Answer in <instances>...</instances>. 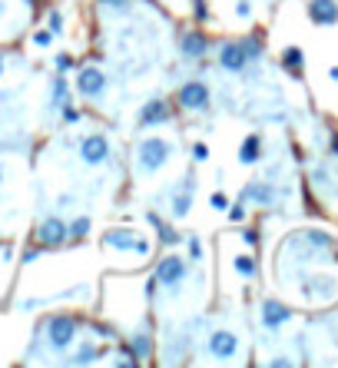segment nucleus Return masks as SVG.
I'll list each match as a JSON object with an SVG mask.
<instances>
[{"mask_svg": "<svg viewBox=\"0 0 338 368\" xmlns=\"http://www.w3.org/2000/svg\"><path fill=\"white\" fill-rule=\"evenodd\" d=\"M100 246L107 252H113V256H133L136 262H146L149 256H153V243H149V236H143L139 229H133V226H110V229H103V236H100Z\"/></svg>", "mask_w": 338, "mask_h": 368, "instance_id": "nucleus-2", "label": "nucleus"}, {"mask_svg": "<svg viewBox=\"0 0 338 368\" xmlns=\"http://www.w3.org/2000/svg\"><path fill=\"white\" fill-rule=\"evenodd\" d=\"M110 362H113L116 368H136V365H143V362L136 359V355H133V349H130V345H126L123 339L116 342V349H113V345H110Z\"/></svg>", "mask_w": 338, "mask_h": 368, "instance_id": "nucleus-27", "label": "nucleus"}, {"mask_svg": "<svg viewBox=\"0 0 338 368\" xmlns=\"http://www.w3.org/2000/svg\"><path fill=\"white\" fill-rule=\"evenodd\" d=\"M93 233V219L90 216H70L67 219V246H83Z\"/></svg>", "mask_w": 338, "mask_h": 368, "instance_id": "nucleus-24", "label": "nucleus"}, {"mask_svg": "<svg viewBox=\"0 0 338 368\" xmlns=\"http://www.w3.org/2000/svg\"><path fill=\"white\" fill-rule=\"evenodd\" d=\"M329 80H332V83H338V63H335V67H329Z\"/></svg>", "mask_w": 338, "mask_h": 368, "instance_id": "nucleus-43", "label": "nucleus"}, {"mask_svg": "<svg viewBox=\"0 0 338 368\" xmlns=\"http://www.w3.org/2000/svg\"><path fill=\"white\" fill-rule=\"evenodd\" d=\"M67 100H73V83H70L67 73H53L50 77V93H47V110L50 113H57Z\"/></svg>", "mask_w": 338, "mask_h": 368, "instance_id": "nucleus-21", "label": "nucleus"}, {"mask_svg": "<svg viewBox=\"0 0 338 368\" xmlns=\"http://www.w3.org/2000/svg\"><path fill=\"white\" fill-rule=\"evenodd\" d=\"M265 365L269 368H292L295 365V359H292V355H275V359H269Z\"/></svg>", "mask_w": 338, "mask_h": 368, "instance_id": "nucleus-41", "label": "nucleus"}, {"mask_svg": "<svg viewBox=\"0 0 338 368\" xmlns=\"http://www.w3.org/2000/svg\"><path fill=\"white\" fill-rule=\"evenodd\" d=\"M193 203H196V173L189 169V173L179 179V186H176L173 199H169V216L179 223V219H186V216L193 213Z\"/></svg>", "mask_w": 338, "mask_h": 368, "instance_id": "nucleus-16", "label": "nucleus"}, {"mask_svg": "<svg viewBox=\"0 0 338 368\" xmlns=\"http://www.w3.org/2000/svg\"><path fill=\"white\" fill-rule=\"evenodd\" d=\"M242 352V339L232 329H216L206 339V355L216 362H236Z\"/></svg>", "mask_w": 338, "mask_h": 368, "instance_id": "nucleus-14", "label": "nucleus"}, {"mask_svg": "<svg viewBox=\"0 0 338 368\" xmlns=\"http://www.w3.org/2000/svg\"><path fill=\"white\" fill-rule=\"evenodd\" d=\"M57 113H60V123H63V126H80V123H83V110H80L73 100H67Z\"/></svg>", "mask_w": 338, "mask_h": 368, "instance_id": "nucleus-29", "label": "nucleus"}, {"mask_svg": "<svg viewBox=\"0 0 338 368\" xmlns=\"http://www.w3.org/2000/svg\"><path fill=\"white\" fill-rule=\"evenodd\" d=\"M173 100H166V97H149L139 107V113H136V126L139 130H159V126L166 123H173Z\"/></svg>", "mask_w": 338, "mask_h": 368, "instance_id": "nucleus-12", "label": "nucleus"}, {"mask_svg": "<svg viewBox=\"0 0 338 368\" xmlns=\"http://www.w3.org/2000/svg\"><path fill=\"white\" fill-rule=\"evenodd\" d=\"M279 67L285 70L289 77L299 80L302 73H305V50L295 47V43H289V47H285V50L279 53Z\"/></svg>", "mask_w": 338, "mask_h": 368, "instance_id": "nucleus-23", "label": "nucleus"}, {"mask_svg": "<svg viewBox=\"0 0 338 368\" xmlns=\"http://www.w3.org/2000/svg\"><path fill=\"white\" fill-rule=\"evenodd\" d=\"M239 239H242V246H249V249H259V243H262L259 229H252V226H245V223L239 226Z\"/></svg>", "mask_w": 338, "mask_h": 368, "instance_id": "nucleus-36", "label": "nucleus"}, {"mask_svg": "<svg viewBox=\"0 0 338 368\" xmlns=\"http://www.w3.org/2000/svg\"><path fill=\"white\" fill-rule=\"evenodd\" d=\"M0 186H4V166H0Z\"/></svg>", "mask_w": 338, "mask_h": 368, "instance_id": "nucleus-46", "label": "nucleus"}, {"mask_svg": "<svg viewBox=\"0 0 338 368\" xmlns=\"http://www.w3.org/2000/svg\"><path fill=\"white\" fill-rule=\"evenodd\" d=\"M223 216H226V223H229V226H242L245 219H249V209H245V203H242V199H236V203L226 206Z\"/></svg>", "mask_w": 338, "mask_h": 368, "instance_id": "nucleus-31", "label": "nucleus"}, {"mask_svg": "<svg viewBox=\"0 0 338 368\" xmlns=\"http://www.w3.org/2000/svg\"><path fill=\"white\" fill-rule=\"evenodd\" d=\"M110 359V345L107 342H93V339H87V342H73L70 345V352L63 355V365H70V368H87V365H97V362H107Z\"/></svg>", "mask_w": 338, "mask_h": 368, "instance_id": "nucleus-11", "label": "nucleus"}, {"mask_svg": "<svg viewBox=\"0 0 338 368\" xmlns=\"http://www.w3.org/2000/svg\"><path fill=\"white\" fill-rule=\"evenodd\" d=\"M216 63H219V70H226V73H245V70L252 67V57H249V47H245V40L236 37V40H223L219 47H216Z\"/></svg>", "mask_w": 338, "mask_h": 368, "instance_id": "nucleus-9", "label": "nucleus"}, {"mask_svg": "<svg viewBox=\"0 0 338 368\" xmlns=\"http://www.w3.org/2000/svg\"><path fill=\"white\" fill-rule=\"evenodd\" d=\"M53 40H57V37H53L47 27H40V30H33V33H30V43H33L37 50H50V47H53Z\"/></svg>", "mask_w": 338, "mask_h": 368, "instance_id": "nucleus-35", "label": "nucleus"}, {"mask_svg": "<svg viewBox=\"0 0 338 368\" xmlns=\"http://www.w3.org/2000/svg\"><path fill=\"white\" fill-rule=\"evenodd\" d=\"M173 107H179L183 113H206L213 107V87L206 80H183L173 93Z\"/></svg>", "mask_w": 338, "mask_h": 368, "instance_id": "nucleus-6", "label": "nucleus"}, {"mask_svg": "<svg viewBox=\"0 0 338 368\" xmlns=\"http://www.w3.org/2000/svg\"><path fill=\"white\" fill-rule=\"evenodd\" d=\"M173 159V143L159 136L153 130L149 136L136 140V149H133V166H136V176H156L163 173L166 166Z\"/></svg>", "mask_w": 338, "mask_h": 368, "instance_id": "nucleus-3", "label": "nucleus"}, {"mask_svg": "<svg viewBox=\"0 0 338 368\" xmlns=\"http://www.w3.org/2000/svg\"><path fill=\"white\" fill-rule=\"evenodd\" d=\"M40 256H43V249H40V246H27V249H23V256H20V262H23V266H33Z\"/></svg>", "mask_w": 338, "mask_h": 368, "instance_id": "nucleus-38", "label": "nucleus"}, {"mask_svg": "<svg viewBox=\"0 0 338 368\" xmlns=\"http://www.w3.org/2000/svg\"><path fill=\"white\" fill-rule=\"evenodd\" d=\"M80 332H83V319L77 312H50L37 322L30 352H37L43 345V352H50V355H67L70 345L80 339Z\"/></svg>", "mask_w": 338, "mask_h": 368, "instance_id": "nucleus-1", "label": "nucleus"}, {"mask_svg": "<svg viewBox=\"0 0 338 368\" xmlns=\"http://www.w3.org/2000/svg\"><path fill=\"white\" fill-rule=\"evenodd\" d=\"M189 14L199 27H206L209 20H213V7H209V0H189Z\"/></svg>", "mask_w": 338, "mask_h": 368, "instance_id": "nucleus-30", "label": "nucleus"}, {"mask_svg": "<svg viewBox=\"0 0 338 368\" xmlns=\"http://www.w3.org/2000/svg\"><path fill=\"white\" fill-rule=\"evenodd\" d=\"M73 93L80 100H87V103H100V100L110 93V77L107 70L97 67V63H83V67L73 70Z\"/></svg>", "mask_w": 338, "mask_h": 368, "instance_id": "nucleus-5", "label": "nucleus"}, {"mask_svg": "<svg viewBox=\"0 0 338 368\" xmlns=\"http://www.w3.org/2000/svg\"><path fill=\"white\" fill-rule=\"evenodd\" d=\"M183 246H186V259H189V262H199V259H203V256H206V249H203V239H199V236H196V233H189V236H186V239H183Z\"/></svg>", "mask_w": 338, "mask_h": 368, "instance_id": "nucleus-33", "label": "nucleus"}, {"mask_svg": "<svg viewBox=\"0 0 338 368\" xmlns=\"http://www.w3.org/2000/svg\"><path fill=\"white\" fill-rule=\"evenodd\" d=\"M189 272H193V262L186 259L183 252H163L153 266V275L156 279V289H166V292H176L183 289L186 279H189Z\"/></svg>", "mask_w": 338, "mask_h": 368, "instance_id": "nucleus-4", "label": "nucleus"}, {"mask_svg": "<svg viewBox=\"0 0 338 368\" xmlns=\"http://www.w3.org/2000/svg\"><path fill=\"white\" fill-rule=\"evenodd\" d=\"M4 70H7V60H4V50H0V77H4Z\"/></svg>", "mask_w": 338, "mask_h": 368, "instance_id": "nucleus-44", "label": "nucleus"}, {"mask_svg": "<svg viewBox=\"0 0 338 368\" xmlns=\"http://www.w3.org/2000/svg\"><path fill=\"white\" fill-rule=\"evenodd\" d=\"M232 272H236V275H239L242 282H252L255 279V275H259V259H255V252H236V256H232Z\"/></svg>", "mask_w": 338, "mask_h": 368, "instance_id": "nucleus-25", "label": "nucleus"}, {"mask_svg": "<svg viewBox=\"0 0 338 368\" xmlns=\"http://www.w3.org/2000/svg\"><path fill=\"white\" fill-rule=\"evenodd\" d=\"M239 199L245 206H259V209H272V206L279 203V189L272 183H265V179H252V183H245L239 189Z\"/></svg>", "mask_w": 338, "mask_h": 368, "instance_id": "nucleus-17", "label": "nucleus"}, {"mask_svg": "<svg viewBox=\"0 0 338 368\" xmlns=\"http://www.w3.org/2000/svg\"><path fill=\"white\" fill-rule=\"evenodd\" d=\"M23 4H27V7H33V10L40 7V0H23Z\"/></svg>", "mask_w": 338, "mask_h": 368, "instance_id": "nucleus-45", "label": "nucleus"}, {"mask_svg": "<svg viewBox=\"0 0 338 368\" xmlns=\"http://www.w3.org/2000/svg\"><path fill=\"white\" fill-rule=\"evenodd\" d=\"M33 246H40L43 252L67 249V219L60 213L43 216V219L33 226Z\"/></svg>", "mask_w": 338, "mask_h": 368, "instance_id": "nucleus-7", "label": "nucleus"}, {"mask_svg": "<svg viewBox=\"0 0 338 368\" xmlns=\"http://www.w3.org/2000/svg\"><path fill=\"white\" fill-rule=\"evenodd\" d=\"M123 342L133 349V355L139 362H149V359H156V339H153V332L146 329V325H136V329H130L123 335Z\"/></svg>", "mask_w": 338, "mask_h": 368, "instance_id": "nucleus-19", "label": "nucleus"}, {"mask_svg": "<svg viewBox=\"0 0 338 368\" xmlns=\"http://www.w3.org/2000/svg\"><path fill=\"white\" fill-rule=\"evenodd\" d=\"M80 67V60L73 57V53H67V50H63V53H53V73H73V70Z\"/></svg>", "mask_w": 338, "mask_h": 368, "instance_id": "nucleus-32", "label": "nucleus"}, {"mask_svg": "<svg viewBox=\"0 0 338 368\" xmlns=\"http://www.w3.org/2000/svg\"><path fill=\"white\" fill-rule=\"evenodd\" d=\"M77 156L83 166L100 169V166H107L110 159H113V140H110L107 133H87L77 143Z\"/></svg>", "mask_w": 338, "mask_h": 368, "instance_id": "nucleus-8", "label": "nucleus"}, {"mask_svg": "<svg viewBox=\"0 0 338 368\" xmlns=\"http://www.w3.org/2000/svg\"><path fill=\"white\" fill-rule=\"evenodd\" d=\"M236 17L252 20V0H236Z\"/></svg>", "mask_w": 338, "mask_h": 368, "instance_id": "nucleus-40", "label": "nucleus"}, {"mask_svg": "<svg viewBox=\"0 0 338 368\" xmlns=\"http://www.w3.org/2000/svg\"><path fill=\"white\" fill-rule=\"evenodd\" d=\"M83 329H87L97 342H107V345H116V342L123 339V332L116 329L113 322H103V319H97V322H83Z\"/></svg>", "mask_w": 338, "mask_h": 368, "instance_id": "nucleus-26", "label": "nucleus"}, {"mask_svg": "<svg viewBox=\"0 0 338 368\" xmlns=\"http://www.w3.org/2000/svg\"><path fill=\"white\" fill-rule=\"evenodd\" d=\"M305 17L315 27H335L338 23V0H309L305 4Z\"/></svg>", "mask_w": 338, "mask_h": 368, "instance_id": "nucleus-20", "label": "nucleus"}, {"mask_svg": "<svg viewBox=\"0 0 338 368\" xmlns=\"http://www.w3.org/2000/svg\"><path fill=\"white\" fill-rule=\"evenodd\" d=\"M329 156H335V159H338V133L329 136Z\"/></svg>", "mask_w": 338, "mask_h": 368, "instance_id": "nucleus-42", "label": "nucleus"}, {"mask_svg": "<svg viewBox=\"0 0 338 368\" xmlns=\"http://www.w3.org/2000/svg\"><path fill=\"white\" fill-rule=\"evenodd\" d=\"M302 295L309 302H319V305L335 302L338 299V279L335 275H325V272H312L309 279L302 282Z\"/></svg>", "mask_w": 338, "mask_h": 368, "instance_id": "nucleus-15", "label": "nucleus"}, {"mask_svg": "<svg viewBox=\"0 0 338 368\" xmlns=\"http://www.w3.org/2000/svg\"><path fill=\"white\" fill-rule=\"evenodd\" d=\"M262 153H265L262 133H249L239 143V149H236V159H239V166H255V163H262Z\"/></svg>", "mask_w": 338, "mask_h": 368, "instance_id": "nucleus-22", "label": "nucleus"}, {"mask_svg": "<svg viewBox=\"0 0 338 368\" xmlns=\"http://www.w3.org/2000/svg\"><path fill=\"white\" fill-rule=\"evenodd\" d=\"M176 50H179V57H183L186 63H193V60L209 57L213 40H209V33H206V30L196 23V27L179 30V37H176Z\"/></svg>", "mask_w": 338, "mask_h": 368, "instance_id": "nucleus-10", "label": "nucleus"}, {"mask_svg": "<svg viewBox=\"0 0 338 368\" xmlns=\"http://www.w3.org/2000/svg\"><path fill=\"white\" fill-rule=\"evenodd\" d=\"M189 156H193V163H196V166H203V163H209L213 149H209V143H206V140H196V143L189 146Z\"/></svg>", "mask_w": 338, "mask_h": 368, "instance_id": "nucleus-34", "label": "nucleus"}, {"mask_svg": "<svg viewBox=\"0 0 338 368\" xmlns=\"http://www.w3.org/2000/svg\"><path fill=\"white\" fill-rule=\"evenodd\" d=\"M97 7L100 10H116V14H120V10L133 7V0H97Z\"/></svg>", "mask_w": 338, "mask_h": 368, "instance_id": "nucleus-37", "label": "nucleus"}, {"mask_svg": "<svg viewBox=\"0 0 338 368\" xmlns=\"http://www.w3.org/2000/svg\"><path fill=\"white\" fill-rule=\"evenodd\" d=\"M292 319H295V309H292L289 302L275 299V295H269V299L259 302V325L265 332H282Z\"/></svg>", "mask_w": 338, "mask_h": 368, "instance_id": "nucleus-13", "label": "nucleus"}, {"mask_svg": "<svg viewBox=\"0 0 338 368\" xmlns=\"http://www.w3.org/2000/svg\"><path fill=\"white\" fill-rule=\"evenodd\" d=\"M229 203H232V199L226 193H213V196H209V206H213L216 213H226V206H229Z\"/></svg>", "mask_w": 338, "mask_h": 368, "instance_id": "nucleus-39", "label": "nucleus"}, {"mask_svg": "<svg viewBox=\"0 0 338 368\" xmlns=\"http://www.w3.org/2000/svg\"><path fill=\"white\" fill-rule=\"evenodd\" d=\"M146 226L156 233V246H163V249H173V246H183V233L176 229L169 219H163V216L156 213V209H149V213L143 216Z\"/></svg>", "mask_w": 338, "mask_h": 368, "instance_id": "nucleus-18", "label": "nucleus"}, {"mask_svg": "<svg viewBox=\"0 0 338 368\" xmlns=\"http://www.w3.org/2000/svg\"><path fill=\"white\" fill-rule=\"evenodd\" d=\"M63 23H67V20H63V10H60V7H47V10H43V27H47L53 37L63 33Z\"/></svg>", "mask_w": 338, "mask_h": 368, "instance_id": "nucleus-28", "label": "nucleus"}]
</instances>
